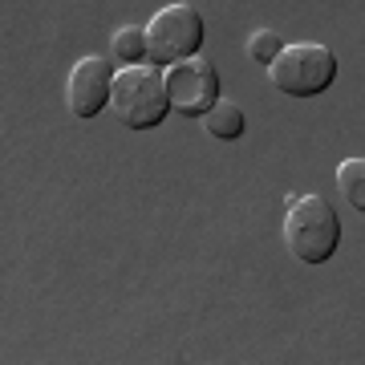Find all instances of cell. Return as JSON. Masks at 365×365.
<instances>
[{
	"mask_svg": "<svg viewBox=\"0 0 365 365\" xmlns=\"http://www.w3.org/2000/svg\"><path fill=\"white\" fill-rule=\"evenodd\" d=\"M167 93L170 110L182 118H203L211 106L220 102V73L207 57H187L167 66Z\"/></svg>",
	"mask_w": 365,
	"mask_h": 365,
	"instance_id": "obj_5",
	"label": "cell"
},
{
	"mask_svg": "<svg viewBox=\"0 0 365 365\" xmlns=\"http://www.w3.org/2000/svg\"><path fill=\"white\" fill-rule=\"evenodd\" d=\"M268 81L284 98H317L337 81V57L329 45H313V41L284 45L280 57L268 66Z\"/></svg>",
	"mask_w": 365,
	"mask_h": 365,
	"instance_id": "obj_4",
	"label": "cell"
},
{
	"mask_svg": "<svg viewBox=\"0 0 365 365\" xmlns=\"http://www.w3.org/2000/svg\"><path fill=\"white\" fill-rule=\"evenodd\" d=\"M114 73L118 69L106 57H81L78 66L69 69L66 78V106L69 114L90 122L110 106V90H114Z\"/></svg>",
	"mask_w": 365,
	"mask_h": 365,
	"instance_id": "obj_6",
	"label": "cell"
},
{
	"mask_svg": "<svg viewBox=\"0 0 365 365\" xmlns=\"http://www.w3.org/2000/svg\"><path fill=\"white\" fill-rule=\"evenodd\" d=\"M203 130L211 134V138H220V143H235V138H244V110L235 102H215L203 114Z\"/></svg>",
	"mask_w": 365,
	"mask_h": 365,
	"instance_id": "obj_7",
	"label": "cell"
},
{
	"mask_svg": "<svg viewBox=\"0 0 365 365\" xmlns=\"http://www.w3.org/2000/svg\"><path fill=\"white\" fill-rule=\"evenodd\" d=\"M280 49H284V37L276 33V29H256L248 37V57L256 61V66H272L276 57H280Z\"/></svg>",
	"mask_w": 365,
	"mask_h": 365,
	"instance_id": "obj_10",
	"label": "cell"
},
{
	"mask_svg": "<svg viewBox=\"0 0 365 365\" xmlns=\"http://www.w3.org/2000/svg\"><path fill=\"white\" fill-rule=\"evenodd\" d=\"M110 114L126 130H155L158 122L170 114V93H167V69L163 66H122L114 73L110 90Z\"/></svg>",
	"mask_w": 365,
	"mask_h": 365,
	"instance_id": "obj_2",
	"label": "cell"
},
{
	"mask_svg": "<svg viewBox=\"0 0 365 365\" xmlns=\"http://www.w3.org/2000/svg\"><path fill=\"white\" fill-rule=\"evenodd\" d=\"M341 244V220L325 195H288L284 207V248L300 264H325Z\"/></svg>",
	"mask_w": 365,
	"mask_h": 365,
	"instance_id": "obj_1",
	"label": "cell"
},
{
	"mask_svg": "<svg viewBox=\"0 0 365 365\" xmlns=\"http://www.w3.org/2000/svg\"><path fill=\"white\" fill-rule=\"evenodd\" d=\"M110 53H114V61L122 66H143L146 61V29L138 25H122L110 41Z\"/></svg>",
	"mask_w": 365,
	"mask_h": 365,
	"instance_id": "obj_9",
	"label": "cell"
},
{
	"mask_svg": "<svg viewBox=\"0 0 365 365\" xmlns=\"http://www.w3.org/2000/svg\"><path fill=\"white\" fill-rule=\"evenodd\" d=\"M337 191L353 211L365 215V158H345L337 167Z\"/></svg>",
	"mask_w": 365,
	"mask_h": 365,
	"instance_id": "obj_8",
	"label": "cell"
},
{
	"mask_svg": "<svg viewBox=\"0 0 365 365\" xmlns=\"http://www.w3.org/2000/svg\"><path fill=\"white\" fill-rule=\"evenodd\" d=\"M203 37H207L203 13L187 0H175L146 21V61H155L163 69L175 66V61H187L199 53Z\"/></svg>",
	"mask_w": 365,
	"mask_h": 365,
	"instance_id": "obj_3",
	"label": "cell"
}]
</instances>
